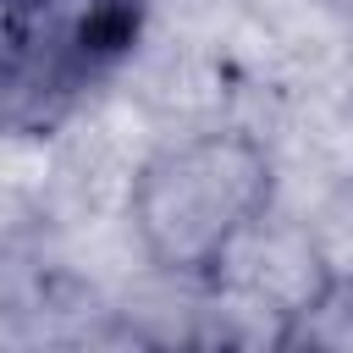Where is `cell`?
Returning <instances> with one entry per match:
<instances>
[{"label":"cell","mask_w":353,"mask_h":353,"mask_svg":"<svg viewBox=\"0 0 353 353\" xmlns=\"http://www.w3.org/2000/svg\"><path fill=\"white\" fill-rule=\"evenodd\" d=\"M154 0H0V138L50 143L138 61Z\"/></svg>","instance_id":"2"},{"label":"cell","mask_w":353,"mask_h":353,"mask_svg":"<svg viewBox=\"0 0 353 353\" xmlns=\"http://www.w3.org/2000/svg\"><path fill=\"white\" fill-rule=\"evenodd\" d=\"M276 210V154L254 127L215 121L154 143L127 182L143 265L176 287H221Z\"/></svg>","instance_id":"1"}]
</instances>
